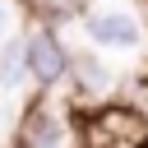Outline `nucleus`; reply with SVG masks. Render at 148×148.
<instances>
[{"mask_svg": "<svg viewBox=\"0 0 148 148\" xmlns=\"http://www.w3.org/2000/svg\"><path fill=\"white\" fill-rule=\"evenodd\" d=\"M23 60H28V79L37 88H60L69 79V51L60 46V37L46 23L23 32Z\"/></svg>", "mask_w": 148, "mask_h": 148, "instance_id": "obj_1", "label": "nucleus"}, {"mask_svg": "<svg viewBox=\"0 0 148 148\" xmlns=\"http://www.w3.org/2000/svg\"><path fill=\"white\" fill-rule=\"evenodd\" d=\"M14 148H79L69 116H60L51 102H32L18 120V143Z\"/></svg>", "mask_w": 148, "mask_h": 148, "instance_id": "obj_2", "label": "nucleus"}, {"mask_svg": "<svg viewBox=\"0 0 148 148\" xmlns=\"http://www.w3.org/2000/svg\"><path fill=\"white\" fill-rule=\"evenodd\" d=\"M83 32L97 42V46H116V51H130L143 42V28L130 9H88L83 14Z\"/></svg>", "mask_w": 148, "mask_h": 148, "instance_id": "obj_3", "label": "nucleus"}, {"mask_svg": "<svg viewBox=\"0 0 148 148\" xmlns=\"http://www.w3.org/2000/svg\"><path fill=\"white\" fill-rule=\"evenodd\" d=\"M69 69H74V92H79V97H102V92H111V74H106L102 60H92V56H69Z\"/></svg>", "mask_w": 148, "mask_h": 148, "instance_id": "obj_4", "label": "nucleus"}, {"mask_svg": "<svg viewBox=\"0 0 148 148\" xmlns=\"http://www.w3.org/2000/svg\"><path fill=\"white\" fill-rule=\"evenodd\" d=\"M23 79H28L23 37H5V42H0V88H18Z\"/></svg>", "mask_w": 148, "mask_h": 148, "instance_id": "obj_5", "label": "nucleus"}, {"mask_svg": "<svg viewBox=\"0 0 148 148\" xmlns=\"http://www.w3.org/2000/svg\"><path fill=\"white\" fill-rule=\"evenodd\" d=\"M14 23V0H0V32Z\"/></svg>", "mask_w": 148, "mask_h": 148, "instance_id": "obj_6", "label": "nucleus"}]
</instances>
